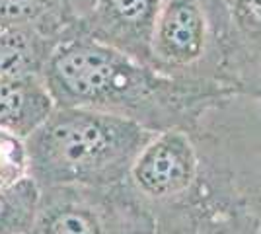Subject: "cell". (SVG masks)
<instances>
[{"mask_svg":"<svg viewBox=\"0 0 261 234\" xmlns=\"http://www.w3.org/2000/svg\"><path fill=\"white\" fill-rule=\"evenodd\" d=\"M41 78L61 108L119 113L152 131L175 127L184 106L213 96L205 80L168 76L74 28L55 43Z\"/></svg>","mask_w":261,"mask_h":234,"instance_id":"obj_1","label":"cell"},{"mask_svg":"<svg viewBox=\"0 0 261 234\" xmlns=\"http://www.w3.org/2000/svg\"><path fill=\"white\" fill-rule=\"evenodd\" d=\"M158 131L119 113L57 106L23 141L28 176L41 190H108L129 179L130 166Z\"/></svg>","mask_w":261,"mask_h":234,"instance_id":"obj_2","label":"cell"},{"mask_svg":"<svg viewBox=\"0 0 261 234\" xmlns=\"http://www.w3.org/2000/svg\"><path fill=\"white\" fill-rule=\"evenodd\" d=\"M213 28L201 0H164L152 45L150 67L168 76L187 78L207 57Z\"/></svg>","mask_w":261,"mask_h":234,"instance_id":"obj_3","label":"cell"},{"mask_svg":"<svg viewBox=\"0 0 261 234\" xmlns=\"http://www.w3.org/2000/svg\"><path fill=\"white\" fill-rule=\"evenodd\" d=\"M199 174L193 141L179 127H168L154 135L135 158L130 184L148 199L164 201L184 195Z\"/></svg>","mask_w":261,"mask_h":234,"instance_id":"obj_4","label":"cell"},{"mask_svg":"<svg viewBox=\"0 0 261 234\" xmlns=\"http://www.w3.org/2000/svg\"><path fill=\"white\" fill-rule=\"evenodd\" d=\"M164 0H96L72 25L150 67V45Z\"/></svg>","mask_w":261,"mask_h":234,"instance_id":"obj_5","label":"cell"},{"mask_svg":"<svg viewBox=\"0 0 261 234\" xmlns=\"http://www.w3.org/2000/svg\"><path fill=\"white\" fill-rule=\"evenodd\" d=\"M117 211L86 195V188L41 190L37 234H108L119 224Z\"/></svg>","mask_w":261,"mask_h":234,"instance_id":"obj_6","label":"cell"},{"mask_svg":"<svg viewBox=\"0 0 261 234\" xmlns=\"http://www.w3.org/2000/svg\"><path fill=\"white\" fill-rule=\"evenodd\" d=\"M55 108L41 76L0 80V131L25 141L51 117Z\"/></svg>","mask_w":261,"mask_h":234,"instance_id":"obj_7","label":"cell"},{"mask_svg":"<svg viewBox=\"0 0 261 234\" xmlns=\"http://www.w3.org/2000/svg\"><path fill=\"white\" fill-rule=\"evenodd\" d=\"M57 41L35 25L0 22V80L41 76Z\"/></svg>","mask_w":261,"mask_h":234,"instance_id":"obj_8","label":"cell"},{"mask_svg":"<svg viewBox=\"0 0 261 234\" xmlns=\"http://www.w3.org/2000/svg\"><path fill=\"white\" fill-rule=\"evenodd\" d=\"M0 22L35 25L61 39L76 18L66 0H0Z\"/></svg>","mask_w":261,"mask_h":234,"instance_id":"obj_9","label":"cell"},{"mask_svg":"<svg viewBox=\"0 0 261 234\" xmlns=\"http://www.w3.org/2000/svg\"><path fill=\"white\" fill-rule=\"evenodd\" d=\"M41 207V188L32 176L0 190V234H28L35 230Z\"/></svg>","mask_w":261,"mask_h":234,"instance_id":"obj_10","label":"cell"},{"mask_svg":"<svg viewBox=\"0 0 261 234\" xmlns=\"http://www.w3.org/2000/svg\"><path fill=\"white\" fill-rule=\"evenodd\" d=\"M230 25L246 57L253 65H261V0H226Z\"/></svg>","mask_w":261,"mask_h":234,"instance_id":"obj_11","label":"cell"},{"mask_svg":"<svg viewBox=\"0 0 261 234\" xmlns=\"http://www.w3.org/2000/svg\"><path fill=\"white\" fill-rule=\"evenodd\" d=\"M28 176V156L23 141L0 131V190Z\"/></svg>","mask_w":261,"mask_h":234,"instance_id":"obj_12","label":"cell"},{"mask_svg":"<svg viewBox=\"0 0 261 234\" xmlns=\"http://www.w3.org/2000/svg\"><path fill=\"white\" fill-rule=\"evenodd\" d=\"M66 2H68L70 10H72V14H74V18L80 20V18H82V16H84V14L94 6V2H96V0H66Z\"/></svg>","mask_w":261,"mask_h":234,"instance_id":"obj_13","label":"cell"},{"mask_svg":"<svg viewBox=\"0 0 261 234\" xmlns=\"http://www.w3.org/2000/svg\"><path fill=\"white\" fill-rule=\"evenodd\" d=\"M28 234H37V232H35V230H32V232H28Z\"/></svg>","mask_w":261,"mask_h":234,"instance_id":"obj_14","label":"cell"}]
</instances>
